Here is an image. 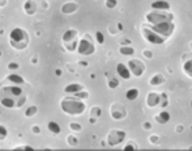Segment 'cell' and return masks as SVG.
Wrapping results in <instances>:
<instances>
[{
	"label": "cell",
	"instance_id": "1",
	"mask_svg": "<svg viewBox=\"0 0 192 151\" xmlns=\"http://www.w3.org/2000/svg\"><path fill=\"white\" fill-rule=\"evenodd\" d=\"M26 102V93L18 84H11L0 87V104L8 109L21 108Z\"/></svg>",
	"mask_w": 192,
	"mask_h": 151
},
{
	"label": "cell",
	"instance_id": "2",
	"mask_svg": "<svg viewBox=\"0 0 192 151\" xmlns=\"http://www.w3.org/2000/svg\"><path fill=\"white\" fill-rule=\"evenodd\" d=\"M60 108L65 114L69 116H81L86 109V104L81 99L73 96H65L60 101Z\"/></svg>",
	"mask_w": 192,
	"mask_h": 151
},
{
	"label": "cell",
	"instance_id": "3",
	"mask_svg": "<svg viewBox=\"0 0 192 151\" xmlns=\"http://www.w3.org/2000/svg\"><path fill=\"white\" fill-rule=\"evenodd\" d=\"M9 45L14 50L21 51L25 50L30 45V36L25 29L22 28H14L9 32Z\"/></svg>",
	"mask_w": 192,
	"mask_h": 151
},
{
	"label": "cell",
	"instance_id": "4",
	"mask_svg": "<svg viewBox=\"0 0 192 151\" xmlns=\"http://www.w3.org/2000/svg\"><path fill=\"white\" fill-rule=\"evenodd\" d=\"M146 21H148L150 25H155V24H160V23H163V21H173L174 16L170 13L169 11H157V9H153L152 12L146 13L145 16Z\"/></svg>",
	"mask_w": 192,
	"mask_h": 151
},
{
	"label": "cell",
	"instance_id": "5",
	"mask_svg": "<svg viewBox=\"0 0 192 151\" xmlns=\"http://www.w3.org/2000/svg\"><path fill=\"white\" fill-rule=\"evenodd\" d=\"M141 36L146 42L153 44V45H162L165 42V38L162 37V36L158 34L157 32H154V30L150 28V25L149 26L142 25L141 26Z\"/></svg>",
	"mask_w": 192,
	"mask_h": 151
},
{
	"label": "cell",
	"instance_id": "6",
	"mask_svg": "<svg viewBox=\"0 0 192 151\" xmlns=\"http://www.w3.org/2000/svg\"><path fill=\"white\" fill-rule=\"evenodd\" d=\"M63 45L68 51H73V50H77V32L75 29H68L65 33L63 34L62 37Z\"/></svg>",
	"mask_w": 192,
	"mask_h": 151
},
{
	"label": "cell",
	"instance_id": "7",
	"mask_svg": "<svg viewBox=\"0 0 192 151\" xmlns=\"http://www.w3.org/2000/svg\"><path fill=\"white\" fill-rule=\"evenodd\" d=\"M150 28L157 32L160 36L166 40V38L171 37L173 33H174V29H175V25H174L173 21H163V23H160V24H155V25H150Z\"/></svg>",
	"mask_w": 192,
	"mask_h": 151
},
{
	"label": "cell",
	"instance_id": "8",
	"mask_svg": "<svg viewBox=\"0 0 192 151\" xmlns=\"http://www.w3.org/2000/svg\"><path fill=\"white\" fill-rule=\"evenodd\" d=\"M96 51V47H94V44L93 41L90 40L89 36H85L84 38H81L78 41V45H77V53L81 54V55H91V54Z\"/></svg>",
	"mask_w": 192,
	"mask_h": 151
},
{
	"label": "cell",
	"instance_id": "9",
	"mask_svg": "<svg viewBox=\"0 0 192 151\" xmlns=\"http://www.w3.org/2000/svg\"><path fill=\"white\" fill-rule=\"evenodd\" d=\"M124 138H126V131L114 129V130H110L106 141H107L109 146H116V144H120L124 141Z\"/></svg>",
	"mask_w": 192,
	"mask_h": 151
},
{
	"label": "cell",
	"instance_id": "10",
	"mask_svg": "<svg viewBox=\"0 0 192 151\" xmlns=\"http://www.w3.org/2000/svg\"><path fill=\"white\" fill-rule=\"evenodd\" d=\"M128 67H129L132 75H133V76H136V78L142 76V75H144V72H145V65L140 59H131V60H128Z\"/></svg>",
	"mask_w": 192,
	"mask_h": 151
},
{
	"label": "cell",
	"instance_id": "11",
	"mask_svg": "<svg viewBox=\"0 0 192 151\" xmlns=\"http://www.w3.org/2000/svg\"><path fill=\"white\" fill-rule=\"evenodd\" d=\"M110 114L114 120H123L127 114V110L120 102H114L110 108Z\"/></svg>",
	"mask_w": 192,
	"mask_h": 151
},
{
	"label": "cell",
	"instance_id": "12",
	"mask_svg": "<svg viewBox=\"0 0 192 151\" xmlns=\"http://www.w3.org/2000/svg\"><path fill=\"white\" fill-rule=\"evenodd\" d=\"M116 72H118L119 76H120L122 79H124V80H128L131 78V75H132L129 67L126 66L124 63H118L116 65Z\"/></svg>",
	"mask_w": 192,
	"mask_h": 151
},
{
	"label": "cell",
	"instance_id": "13",
	"mask_svg": "<svg viewBox=\"0 0 192 151\" xmlns=\"http://www.w3.org/2000/svg\"><path fill=\"white\" fill-rule=\"evenodd\" d=\"M161 101V95H158L157 92H149L146 96V105L149 108H154L157 105H160Z\"/></svg>",
	"mask_w": 192,
	"mask_h": 151
},
{
	"label": "cell",
	"instance_id": "14",
	"mask_svg": "<svg viewBox=\"0 0 192 151\" xmlns=\"http://www.w3.org/2000/svg\"><path fill=\"white\" fill-rule=\"evenodd\" d=\"M24 11H25L26 15L32 16V15H34L35 12L38 11V5H37V3L34 0H26L25 4H24Z\"/></svg>",
	"mask_w": 192,
	"mask_h": 151
},
{
	"label": "cell",
	"instance_id": "15",
	"mask_svg": "<svg viewBox=\"0 0 192 151\" xmlns=\"http://www.w3.org/2000/svg\"><path fill=\"white\" fill-rule=\"evenodd\" d=\"M77 9H78V4L76 1H68V3H65V4L62 5V12L64 15L75 13Z\"/></svg>",
	"mask_w": 192,
	"mask_h": 151
},
{
	"label": "cell",
	"instance_id": "16",
	"mask_svg": "<svg viewBox=\"0 0 192 151\" xmlns=\"http://www.w3.org/2000/svg\"><path fill=\"white\" fill-rule=\"evenodd\" d=\"M152 9H157V11H169L170 9V3L165 1V0H157L153 1L150 4Z\"/></svg>",
	"mask_w": 192,
	"mask_h": 151
},
{
	"label": "cell",
	"instance_id": "17",
	"mask_svg": "<svg viewBox=\"0 0 192 151\" xmlns=\"http://www.w3.org/2000/svg\"><path fill=\"white\" fill-rule=\"evenodd\" d=\"M5 80L8 81V83H11V84H24L25 83V80H24V78L22 76H20L18 74H16V72H11V74L8 75L7 78H5Z\"/></svg>",
	"mask_w": 192,
	"mask_h": 151
},
{
	"label": "cell",
	"instance_id": "18",
	"mask_svg": "<svg viewBox=\"0 0 192 151\" xmlns=\"http://www.w3.org/2000/svg\"><path fill=\"white\" fill-rule=\"evenodd\" d=\"M82 89H84V87H82L81 84H78V83H71V84H68V86L64 88V92L69 93V95H75V93L80 92V91H82Z\"/></svg>",
	"mask_w": 192,
	"mask_h": 151
},
{
	"label": "cell",
	"instance_id": "19",
	"mask_svg": "<svg viewBox=\"0 0 192 151\" xmlns=\"http://www.w3.org/2000/svg\"><path fill=\"white\" fill-rule=\"evenodd\" d=\"M155 121H157L158 123H161V125H165V123H167L170 121V113L166 110L161 112V113H158L157 116H155Z\"/></svg>",
	"mask_w": 192,
	"mask_h": 151
},
{
	"label": "cell",
	"instance_id": "20",
	"mask_svg": "<svg viewBox=\"0 0 192 151\" xmlns=\"http://www.w3.org/2000/svg\"><path fill=\"white\" fill-rule=\"evenodd\" d=\"M182 70H183V72H184L188 78H191V79H192V58H190V59H187V60H184V62H183Z\"/></svg>",
	"mask_w": 192,
	"mask_h": 151
},
{
	"label": "cell",
	"instance_id": "21",
	"mask_svg": "<svg viewBox=\"0 0 192 151\" xmlns=\"http://www.w3.org/2000/svg\"><path fill=\"white\" fill-rule=\"evenodd\" d=\"M126 97H127V100H129V101H135L136 99L139 97V89H136V88L128 89L126 92Z\"/></svg>",
	"mask_w": 192,
	"mask_h": 151
},
{
	"label": "cell",
	"instance_id": "22",
	"mask_svg": "<svg viewBox=\"0 0 192 151\" xmlns=\"http://www.w3.org/2000/svg\"><path fill=\"white\" fill-rule=\"evenodd\" d=\"M47 129L52 133L54 135H56V134H59V133H60V126L58 125L55 121H50V122L47 123Z\"/></svg>",
	"mask_w": 192,
	"mask_h": 151
},
{
	"label": "cell",
	"instance_id": "23",
	"mask_svg": "<svg viewBox=\"0 0 192 151\" xmlns=\"http://www.w3.org/2000/svg\"><path fill=\"white\" fill-rule=\"evenodd\" d=\"M163 83V76L161 74H155L153 78H152L150 80H149V84L150 86H160V84H162Z\"/></svg>",
	"mask_w": 192,
	"mask_h": 151
},
{
	"label": "cell",
	"instance_id": "24",
	"mask_svg": "<svg viewBox=\"0 0 192 151\" xmlns=\"http://www.w3.org/2000/svg\"><path fill=\"white\" fill-rule=\"evenodd\" d=\"M122 55H132L133 53H135V50H133V47L131 46H122L120 49H119Z\"/></svg>",
	"mask_w": 192,
	"mask_h": 151
},
{
	"label": "cell",
	"instance_id": "25",
	"mask_svg": "<svg viewBox=\"0 0 192 151\" xmlns=\"http://www.w3.org/2000/svg\"><path fill=\"white\" fill-rule=\"evenodd\" d=\"M37 110H38V108H37L35 105H30V107L26 109V112H25V116L26 117H33L37 113Z\"/></svg>",
	"mask_w": 192,
	"mask_h": 151
},
{
	"label": "cell",
	"instance_id": "26",
	"mask_svg": "<svg viewBox=\"0 0 192 151\" xmlns=\"http://www.w3.org/2000/svg\"><path fill=\"white\" fill-rule=\"evenodd\" d=\"M101 112H102V110H101L99 107H93V108L90 109V114H91L93 117H99V116H101Z\"/></svg>",
	"mask_w": 192,
	"mask_h": 151
},
{
	"label": "cell",
	"instance_id": "27",
	"mask_svg": "<svg viewBox=\"0 0 192 151\" xmlns=\"http://www.w3.org/2000/svg\"><path fill=\"white\" fill-rule=\"evenodd\" d=\"M116 5H118V0H106V7L109 9H114Z\"/></svg>",
	"mask_w": 192,
	"mask_h": 151
},
{
	"label": "cell",
	"instance_id": "28",
	"mask_svg": "<svg viewBox=\"0 0 192 151\" xmlns=\"http://www.w3.org/2000/svg\"><path fill=\"white\" fill-rule=\"evenodd\" d=\"M7 135H8V130L3 125H0V141L5 139V138H7Z\"/></svg>",
	"mask_w": 192,
	"mask_h": 151
},
{
	"label": "cell",
	"instance_id": "29",
	"mask_svg": "<svg viewBox=\"0 0 192 151\" xmlns=\"http://www.w3.org/2000/svg\"><path fill=\"white\" fill-rule=\"evenodd\" d=\"M75 96H76V97H78V99H81V100H84V99H88V97H89V93L85 92V91H80V92L75 93Z\"/></svg>",
	"mask_w": 192,
	"mask_h": 151
},
{
	"label": "cell",
	"instance_id": "30",
	"mask_svg": "<svg viewBox=\"0 0 192 151\" xmlns=\"http://www.w3.org/2000/svg\"><path fill=\"white\" fill-rule=\"evenodd\" d=\"M67 142H68L69 146H77V138H75L73 135H68Z\"/></svg>",
	"mask_w": 192,
	"mask_h": 151
},
{
	"label": "cell",
	"instance_id": "31",
	"mask_svg": "<svg viewBox=\"0 0 192 151\" xmlns=\"http://www.w3.org/2000/svg\"><path fill=\"white\" fill-rule=\"evenodd\" d=\"M107 86H109L111 89L118 88V86H119V80H116V79H110V80H109V83H107Z\"/></svg>",
	"mask_w": 192,
	"mask_h": 151
},
{
	"label": "cell",
	"instance_id": "32",
	"mask_svg": "<svg viewBox=\"0 0 192 151\" xmlns=\"http://www.w3.org/2000/svg\"><path fill=\"white\" fill-rule=\"evenodd\" d=\"M69 129L73 130V131H81V125H80V123L72 122V123H69Z\"/></svg>",
	"mask_w": 192,
	"mask_h": 151
},
{
	"label": "cell",
	"instance_id": "33",
	"mask_svg": "<svg viewBox=\"0 0 192 151\" xmlns=\"http://www.w3.org/2000/svg\"><path fill=\"white\" fill-rule=\"evenodd\" d=\"M96 40H97L98 44H103V42H105V37H103L102 32H97L96 33Z\"/></svg>",
	"mask_w": 192,
	"mask_h": 151
},
{
	"label": "cell",
	"instance_id": "34",
	"mask_svg": "<svg viewBox=\"0 0 192 151\" xmlns=\"http://www.w3.org/2000/svg\"><path fill=\"white\" fill-rule=\"evenodd\" d=\"M160 105L162 108H165V107H167V96L165 95V93H162L161 95V101H160Z\"/></svg>",
	"mask_w": 192,
	"mask_h": 151
},
{
	"label": "cell",
	"instance_id": "35",
	"mask_svg": "<svg viewBox=\"0 0 192 151\" xmlns=\"http://www.w3.org/2000/svg\"><path fill=\"white\" fill-rule=\"evenodd\" d=\"M149 142H150V143H158V142H160V138H158V135L157 134H153L152 135L150 138H149Z\"/></svg>",
	"mask_w": 192,
	"mask_h": 151
},
{
	"label": "cell",
	"instance_id": "36",
	"mask_svg": "<svg viewBox=\"0 0 192 151\" xmlns=\"http://www.w3.org/2000/svg\"><path fill=\"white\" fill-rule=\"evenodd\" d=\"M8 68H9V70H12V71H13V70H17V68H18V63H9V65H8Z\"/></svg>",
	"mask_w": 192,
	"mask_h": 151
},
{
	"label": "cell",
	"instance_id": "37",
	"mask_svg": "<svg viewBox=\"0 0 192 151\" xmlns=\"http://www.w3.org/2000/svg\"><path fill=\"white\" fill-rule=\"evenodd\" d=\"M32 131L34 133V134H39V133H41V128H39V126H37V125H34L32 128Z\"/></svg>",
	"mask_w": 192,
	"mask_h": 151
},
{
	"label": "cell",
	"instance_id": "38",
	"mask_svg": "<svg viewBox=\"0 0 192 151\" xmlns=\"http://www.w3.org/2000/svg\"><path fill=\"white\" fill-rule=\"evenodd\" d=\"M144 55L146 57V58H152V53H150V50H145V51H144Z\"/></svg>",
	"mask_w": 192,
	"mask_h": 151
},
{
	"label": "cell",
	"instance_id": "39",
	"mask_svg": "<svg viewBox=\"0 0 192 151\" xmlns=\"http://www.w3.org/2000/svg\"><path fill=\"white\" fill-rule=\"evenodd\" d=\"M124 150H126V151H128V150H135V147H133L132 144H127V146L124 147Z\"/></svg>",
	"mask_w": 192,
	"mask_h": 151
},
{
	"label": "cell",
	"instance_id": "40",
	"mask_svg": "<svg viewBox=\"0 0 192 151\" xmlns=\"http://www.w3.org/2000/svg\"><path fill=\"white\" fill-rule=\"evenodd\" d=\"M7 1H8V0H0V8L4 7V5L7 4Z\"/></svg>",
	"mask_w": 192,
	"mask_h": 151
},
{
	"label": "cell",
	"instance_id": "41",
	"mask_svg": "<svg viewBox=\"0 0 192 151\" xmlns=\"http://www.w3.org/2000/svg\"><path fill=\"white\" fill-rule=\"evenodd\" d=\"M144 128H145V129H150V128H152L150 122H145V123H144Z\"/></svg>",
	"mask_w": 192,
	"mask_h": 151
},
{
	"label": "cell",
	"instance_id": "42",
	"mask_svg": "<svg viewBox=\"0 0 192 151\" xmlns=\"http://www.w3.org/2000/svg\"><path fill=\"white\" fill-rule=\"evenodd\" d=\"M55 74H56L58 76H59V75H62V70H59V68H58V70L55 71Z\"/></svg>",
	"mask_w": 192,
	"mask_h": 151
},
{
	"label": "cell",
	"instance_id": "43",
	"mask_svg": "<svg viewBox=\"0 0 192 151\" xmlns=\"http://www.w3.org/2000/svg\"><path fill=\"white\" fill-rule=\"evenodd\" d=\"M191 109H192V99H191Z\"/></svg>",
	"mask_w": 192,
	"mask_h": 151
},
{
	"label": "cell",
	"instance_id": "44",
	"mask_svg": "<svg viewBox=\"0 0 192 151\" xmlns=\"http://www.w3.org/2000/svg\"><path fill=\"white\" fill-rule=\"evenodd\" d=\"M0 57H1V53H0Z\"/></svg>",
	"mask_w": 192,
	"mask_h": 151
}]
</instances>
